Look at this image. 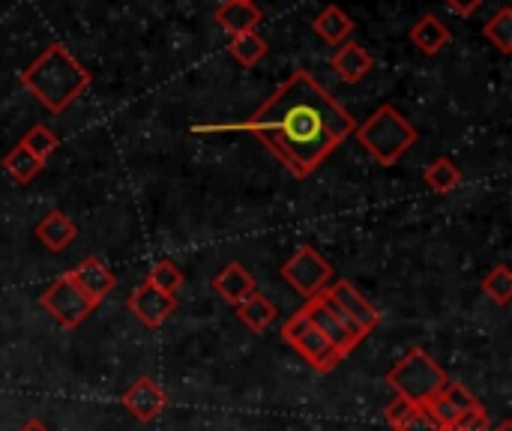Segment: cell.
I'll return each mask as SVG.
<instances>
[{"label": "cell", "instance_id": "1", "mask_svg": "<svg viewBox=\"0 0 512 431\" xmlns=\"http://www.w3.org/2000/svg\"><path fill=\"white\" fill-rule=\"evenodd\" d=\"M357 120L306 69L291 72L276 93L240 123L195 126V132H252L291 177L306 180L351 138Z\"/></svg>", "mask_w": 512, "mask_h": 431}, {"label": "cell", "instance_id": "2", "mask_svg": "<svg viewBox=\"0 0 512 431\" xmlns=\"http://www.w3.org/2000/svg\"><path fill=\"white\" fill-rule=\"evenodd\" d=\"M18 81L51 114H63L78 96H84L90 90L93 78L81 66V60L72 57V51L66 45L54 42L18 75Z\"/></svg>", "mask_w": 512, "mask_h": 431}, {"label": "cell", "instance_id": "3", "mask_svg": "<svg viewBox=\"0 0 512 431\" xmlns=\"http://www.w3.org/2000/svg\"><path fill=\"white\" fill-rule=\"evenodd\" d=\"M354 135L363 144V150L384 168H393L417 144V129L393 105H381L369 120H363L354 129Z\"/></svg>", "mask_w": 512, "mask_h": 431}, {"label": "cell", "instance_id": "4", "mask_svg": "<svg viewBox=\"0 0 512 431\" xmlns=\"http://www.w3.org/2000/svg\"><path fill=\"white\" fill-rule=\"evenodd\" d=\"M387 384L396 390V396H402L414 405H426L450 384V378L426 351L414 348L387 372Z\"/></svg>", "mask_w": 512, "mask_h": 431}, {"label": "cell", "instance_id": "5", "mask_svg": "<svg viewBox=\"0 0 512 431\" xmlns=\"http://www.w3.org/2000/svg\"><path fill=\"white\" fill-rule=\"evenodd\" d=\"M282 339L315 369V372H321V375H327V372H333L345 357L318 333V327L303 315V309L297 312V315H291L285 324H282Z\"/></svg>", "mask_w": 512, "mask_h": 431}, {"label": "cell", "instance_id": "6", "mask_svg": "<svg viewBox=\"0 0 512 431\" xmlns=\"http://www.w3.org/2000/svg\"><path fill=\"white\" fill-rule=\"evenodd\" d=\"M303 315L318 327V333H321L342 357H348V354L366 339V336L351 324V318H348L327 294H318V297L306 300Z\"/></svg>", "mask_w": 512, "mask_h": 431}, {"label": "cell", "instance_id": "7", "mask_svg": "<svg viewBox=\"0 0 512 431\" xmlns=\"http://www.w3.org/2000/svg\"><path fill=\"white\" fill-rule=\"evenodd\" d=\"M282 279H285L300 297L312 300V297L324 294L327 285L333 282V264H330L321 252H315L312 246H300V249L288 258V264H282Z\"/></svg>", "mask_w": 512, "mask_h": 431}, {"label": "cell", "instance_id": "8", "mask_svg": "<svg viewBox=\"0 0 512 431\" xmlns=\"http://www.w3.org/2000/svg\"><path fill=\"white\" fill-rule=\"evenodd\" d=\"M39 303H42V309L57 321V327H63V330H78V327L90 318V312L96 309V306L72 285V279H69L66 273L57 276V279L42 291Z\"/></svg>", "mask_w": 512, "mask_h": 431}, {"label": "cell", "instance_id": "9", "mask_svg": "<svg viewBox=\"0 0 512 431\" xmlns=\"http://www.w3.org/2000/svg\"><path fill=\"white\" fill-rule=\"evenodd\" d=\"M129 312L144 324V327H150V330H156V327H162L174 312H177V297L174 294H165V291H159V288H153L150 282H141L135 291H132V297H129Z\"/></svg>", "mask_w": 512, "mask_h": 431}, {"label": "cell", "instance_id": "10", "mask_svg": "<svg viewBox=\"0 0 512 431\" xmlns=\"http://www.w3.org/2000/svg\"><path fill=\"white\" fill-rule=\"evenodd\" d=\"M348 318H351V324L363 333V336H369V333H375L378 330V324H381V312L351 285V282H336V285H327V291H324Z\"/></svg>", "mask_w": 512, "mask_h": 431}, {"label": "cell", "instance_id": "11", "mask_svg": "<svg viewBox=\"0 0 512 431\" xmlns=\"http://www.w3.org/2000/svg\"><path fill=\"white\" fill-rule=\"evenodd\" d=\"M123 408L138 420V423H153L165 408H168V393L162 390V384H156L153 378H138L126 393H123Z\"/></svg>", "mask_w": 512, "mask_h": 431}, {"label": "cell", "instance_id": "12", "mask_svg": "<svg viewBox=\"0 0 512 431\" xmlns=\"http://www.w3.org/2000/svg\"><path fill=\"white\" fill-rule=\"evenodd\" d=\"M69 279H72V285L93 303V306H99L114 288H117V276L99 261V258H84L78 267H72L69 273H66Z\"/></svg>", "mask_w": 512, "mask_h": 431}, {"label": "cell", "instance_id": "13", "mask_svg": "<svg viewBox=\"0 0 512 431\" xmlns=\"http://www.w3.org/2000/svg\"><path fill=\"white\" fill-rule=\"evenodd\" d=\"M477 405H480V399H477L471 390H465V384H453V381H450V384H447L435 399H429L423 408H426V411L444 426V431H447L462 414H465V411H471V408H477Z\"/></svg>", "mask_w": 512, "mask_h": 431}, {"label": "cell", "instance_id": "14", "mask_svg": "<svg viewBox=\"0 0 512 431\" xmlns=\"http://www.w3.org/2000/svg\"><path fill=\"white\" fill-rule=\"evenodd\" d=\"M213 291H216L225 303L240 306V303H246L252 294H258V282H255V276H252L243 264H228V267H222V270L213 276Z\"/></svg>", "mask_w": 512, "mask_h": 431}, {"label": "cell", "instance_id": "15", "mask_svg": "<svg viewBox=\"0 0 512 431\" xmlns=\"http://www.w3.org/2000/svg\"><path fill=\"white\" fill-rule=\"evenodd\" d=\"M330 66L345 84H357L375 69V57L360 42H342V48L330 57Z\"/></svg>", "mask_w": 512, "mask_h": 431}, {"label": "cell", "instance_id": "16", "mask_svg": "<svg viewBox=\"0 0 512 431\" xmlns=\"http://www.w3.org/2000/svg\"><path fill=\"white\" fill-rule=\"evenodd\" d=\"M75 237H78V228H75V222H72L63 210L45 213L42 222L36 225V240H42V246L51 249V252L69 249V246L75 243Z\"/></svg>", "mask_w": 512, "mask_h": 431}, {"label": "cell", "instance_id": "17", "mask_svg": "<svg viewBox=\"0 0 512 431\" xmlns=\"http://www.w3.org/2000/svg\"><path fill=\"white\" fill-rule=\"evenodd\" d=\"M216 24L228 33V36H237V33H249L261 24V9L252 3V0H225L219 9H216Z\"/></svg>", "mask_w": 512, "mask_h": 431}, {"label": "cell", "instance_id": "18", "mask_svg": "<svg viewBox=\"0 0 512 431\" xmlns=\"http://www.w3.org/2000/svg\"><path fill=\"white\" fill-rule=\"evenodd\" d=\"M408 39L414 42L417 51H423V54H438V51H444V48L450 45L453 33H450V27H447L438 15L426 12V15L411 27Z\"/></svg>", "mask_w": 512, "mask_h": 431}, {"label": "cell", "instance_id": "19", "mask_svg": "<svg viewBox=\"0 0 512 431\" xmlns=\"http://www.w3.org/2000/svg\"><path fill=\"white\" fill-rule=\"evenodd\" d=\"M312 27H315V33H318L324 42H330V45H342V42L354 33L351 15H348L345 9H339L336 3L324 6V9L318 12V18H315Z\"/></svg>", "mask_w": 512, "mask_h": 431}, {"label": "cell", "instance_id": "20", "mask_svg": "<svg viewBox=\"0 0 512 431\" xmlns=\"http://www.w3.org/2000/svg\"><path fill=\"white\" fill-rule=\"evenodd\" d=\"M42 168H45V162L36 159L24 144H15V147L3 156V171H6L15 183H30V180H36Z\"/></svg>", "mask_w": 512, "mask_h": 431}, {"label": "cell", "instance_id": "21", "mask_svg": "<svg viewBox=\"0 0 512 431\" xmlns=\"http://www.w3.org/2000/svg\"><path fill=\"white\" fill-rule=\"evenodd\" d=\"M276 306L264 297V294H252L246 303L237 306V318L243 321V327H249L252 333H264L273 321H276Z\"/></svg>", "mask_w": 512, "mask_h": 431}, {"label": "cell", "instance_id": "22", "mask_svg": "<svg viewBox=\"0 0 512 431\" xmlns=\"http://www.w3.org/2000/svg\"><path fill=\"white\" fill-rule=\"evenodd\" d=\"M423 180H426V186L432 189V192H438V195H450L459 183H462V171H459V165L453 162V159H435L426 171H423Z\"/></svg>", "mask_w": 512, "mask_h": 431}, {"label": "cell", "instance_id": "23", "mask_svg": "<svg viewBox=\"0 0 512 431\" xmlns=\"http://www.w3.org/2000/svg\"><path fill=\"white\" fill-rule=\"evenodd\" d=\"M228 51H231V57H234L237 63H243V66H258V63L267 57L270 48H267V42H264L255 30H249V33L231 36Z\"/></svg>", "mask_w": 512, "mask_h": 431}, {"label": "cell", "instance_id": "24", "mask_svg": "<svg viewBox=\"0 0 512 431\" xmlns=\"http://www.w3.org/2000/svg\"><path fill=\"white\" fill-rule=\"evenodd\" d=\"M483 294L489 297V300H495L498 306H510L512 300V273L507 264H498L486 279H483Z\"/></svg>", "mask_w": 512, "mask_h": 431}, {"label": "cell", "instance_id": "25", "mask_svg": "<svg viewBox=\"0 0 512 431\" xmlns=\"http://www.w3.org/2000/svg\"><path fill=\"white\" fill-rule=\"evenodd\" d=\"M147 282H150L153 288H159V291L177 297V291L183 288V270H180L174 261H156V264L150 267V273H147Z\"/></svg>", "mask_w": 512, "mask_h": 431}, {"label": "cell", "instance_id": "26", "mask_svg": "<svg viewBox=\"0 0 512 431\" xmlns=\"http://www.w3.org/2000/svg\"><path fill=\"white\" fill-rule=\"evenodd\" d=\"M486 39L501 51V54H510L512 51V9L504 6L486 27H483Z\"/></svg>", "mask_w": 512, "mask_h": 431}, {"label": "cell", "instance_id": "27", "mask_svg": "<svg viewBox=\"0 0 512 431\" xmlns=\"http://www.w3.org/2000/svg\"><path fill=\"white\" fill-rule=\"evenodd\" d=\"M21 144H24L36 159L48 162V156L57 150V144H60V141H57V135H54L48 126H42V123H39V126H33V129L21 138Z\"/></svg>", "mask_w": 512, "mask_h": 431}, {"label": "cell", "instance_id": "28", "mask_svg": "<svg viewBox=\"0 0 512 431\" xmlns=\"http://www.w3.org/2000/svg\"><path fill=\"white\" fill-rule=\"evenodd\" d=\"M396 431H444V426H441L423 405H417V408L396 426Z\"/></svg>", "mask_w": 512, "mask_h": 431}, {"label": "cell", "instance_id": "29", "mask_svg": "<svg viewBox=\"0 0 512 431\" xmlns=\"http://www.w3.org/2000/svg\"><path fill=\"white\" fill-rule=\"evenodd\" d=\"M447 431H492V420H489V414H486V408L483 405H477V408H471V411H465L453 426Z\"/></svg>", "mask_w": 512, "mask_h": 431}, {"label": "cell", "instance_id": "30", "mask_svg": "<svg viewBox=\"0 0 512 431\" xmlns=\"http://www.w3.org/2000/svg\"><path fill=\"white\" fill-rule=\"evenodd\" d=\"M414 408H417L414 402H408V399H402V396H393V402L387 405L384 417H387V423H390V426L396 429V426H399V423H402V420H405V417H408V414H411Z\"/></svg>", "mask_w": 512, "mask_h": 431}, {"label": "cell", "instance_id": "31", "mask_svg": "<svg viewBox=\"0 0 512 431\" xmlns=\"http://www.w3.org/2000/svg\"><path fill=\"white\" fill-rule=\"evenodd\" d=\"M18 431H48V426H45V423H39V420H30V423H24Z\"/></svg>", "mask_w": 512, "mask_h": 431}, {"label": "cell", "instance_id": "32", "mask_svg": "<svg viewBox=\"0 0 512 431\" xmlns=\"http://www.w3.org/2000/svg\"><path fill=\"white\" fill-rule=\"evenodd\" d=\"M492 431H512V423H510V420H504L501 426H495V429H492Z\"/></svg>", "mask_w": 512, "mask_h": 431}, {"label": "cell", "instance_id": "33", "mask_svg": "<svg viewBox=\"0 0 512 431\" xmlns=\"http://www.w3.org/2000/svg\"><path fill=\"white\" fill-rule=\"evenodd\" d=\"M252 3H255V0H252Z\"/></svg>", "mask_w": 512, "mask_h": 431}]
</instances>
